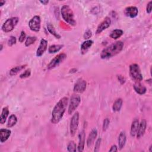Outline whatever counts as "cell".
<instances>
[{"label": "cell", "mask_w": 152, "mask_h": 152, "mask_svg": "<svg viewBox=\"0 0 152 152\" xmlns=\"http://www.w3.org/2000/svg\"><path fill=\"white\" fill-rule=\"evenodd\" d=\"M124 13L126 16L133 18L137 16V15L139 14V10L136 7L130 6V7H127L125 9Z\"/></svg>", "instance_id": "4fadbf2b"}, {"label": "cell", "mask_w": 152, "mask_h": 152, "mask_svg": "<svg viewBox=\"0 0 152 152\" xmlns=\"http://www.w3.org/2000/svg\"><path fill=\"white\" fill-rule=\"evenodd\" d=\"M87 83L84 80L82 79H79L74 86V91L76 93H83L86 89Z\"/></svg>", "instance_id": "8fae6325"}, {"label": "cell", "mask_w": 152, "mask_h": 152, "mask_svg": "<svg viewBox=\"0 0 152 152\" xmlns=\"http://www.w3.org/2000/svg\"><path fill=\"white\" fill-rule=\"evenodd\" d=\"M18 21L19 18L17 17H13L7 19L1 27L3 31L5 33L11 32L17 25Z\"/></svg>", "instance_id": "5b68a950"}, {"label": "cell", "mask_w": 152, "mask_h": 152, "mask_svg": "<svg viewBox=\"0 0 152 152\" xmlns=\"http://www.w3.org/2000/svg\"><path fill=\"white\" fill-rule=\"evenodd\" d=\"M79 124V113L76 112L72 115L70 121V134L72 137H74L77 132Z\"/></svg>", "instance_id": "ba28073f"}, {"label": "cell", "mask_w": 152, "mask_h": 152, "mask_svg": "<svg viewBox=\"0 0 152 152\" xmlns=\"http://www.w3.org/2000/svg\"><path fill=\"white\" fill-rule=\"evenodd\" d=\"M37 40V37L35 36H29L26 38V40L25 42V46L28 47L31 45L34 44V42Z\"/></svg>", "instance_id": "f1b7e54d"}, {"label": "cell", "mask_w": 152, "mask_h": 152, "mask_svg": "<svg viewBox=\"0 0 152 152\" xmlns=\"http://www.w3.org/2000/svg\"><path fill=\"white\" fill-rule=\"evenodd\" d=\"M39 2L41 3H42L43 5H46L47 4H48L49 1H47V0H46V1H40Z\"/></svg>", "instance_id": "ab89813d"}, {"label": "cell", "mask_w": 152, "mask_h": 152, "mask_svg": "<svg viewBox=\"0 0 152 152\" xmlns=\"http://www.w3.org/2000/svg\"><path fill=\"white\" fill-rule=\"evenodd\" d=\"M133 87H134V89L135 91L139 94L143 95L146 93L147 91L146 87L144 85L141 84L140 82H135Z\"/></svg>", "instance_id": "ac0fdd59"}, {"label": "cell", "mask_w": 152, "mask_h": 152, "mask_svg": "<svg viewBox=\"0 0 152 152\" xmlns=\"http://www.w3.org/2000/svg\"><path fill=\"white\" fill-rule=\"evenodd\" d=\"M124 42L122 41H117L104 48L101 53V58L103 60H106L112 58L121 52L124 48Z\"/></svg>", "instance_id": "7a4b0ae2"}, {"label": "cell", "mask_w": 152, "mask_h": 152, "mask_svg": "<svg viewBox=\"0 0 152 152\" xmlns=\"http://www.w3.org/2000/svg\"><path fill=\"white\" fill-rule=\"evenodd\" d=\"M61 13L63 18L68 24L75 26L77 24L74 18V14L72 9L68 5H64L61 9Z\"/></svg>", "instance_id": "3957f363"}, {"label": "cell", "mask_w": 152, "mask_h": 152, "mask_svg": "<svg viewBox=\"0 0 152 152\" xmlns=\"http://www.w3.org/2000/svg\"><path fill=\"white\" fill-rule=\"evenodd\" d=\"M6 3V1H4V0H1V1H0V6L2 7L3 5H4Z\"/></svg>", "instance_id": "60d3db41"}, {"label": "cell", "mask_w": 152, "mask_h": 152, "mask_svg": "<svg viewBox=\"0 0 152 152\" xmlns=\"http://www.w3.org/2000/svg\"><path fill=\"white\" fill-rule=\"evenodd\" d=\"M149 151L150 152H152V145H151L149 147Z\"/></svg>", "instance_id": "b9f144b4"}, {"label": "cell", "mask_w": 152, "mask_h": 152, "mask_svg": "<svg viewBox=\"0 0 152 152\" xmlns=\"http://www.w3.org/2000/svg\"><path fill=\"white\" fill-rule=\"evenodd\" d=\"M97 136H98L97 129L96 128H93L90 132L87 140V146L88 147H90L92 146V144L95 141V139H96V138L97 137Z\"/></svg>", "instance_id": "9a60e30c"}, {"label": "cell", "mask_w": 152, "mask_h": 152, "mask_svg": "<svg viewBox=\"0 0 152 152\" xmlns=\"http://www.w3.org/2000/svg\"><path fill=\"white\" fill-rule=\"evenodd\" d=\"M80 102L81 98L79 95L77 94H74L72 95L70 98V101L68 109V112L69 115H71V114L75 111V110L78 108Z\"/></svg>", "instance_id": "52a82bcc"}, {"label": "cell", "mask_w": 152, "mask_h": 152, "mask_svg": "<svg viewBox=\"0 0 152 152\" xmlns=\"http://www.w3.org/2000/svg\"><path fill=\"white\" fill-rule=\"evenodd\" d=\"M30 29L35 32H39L41 27V18L39 15H34L29 22Z\"/></svg>", "instance_id": "9c48e42d"}, {"label": "cell", "mask_w": 152, "mask_h": 152, "mask_svg": "<svg viewBox=\"0 0 152 152\" xmlns=\"http://www.w3.org/2000/svg\"><path fill=\"white\" fill-rule=\"evenodd\" d=\"M118 151V147L116 145H113L111 146L110 148L109 149V151H111V152H115Z\"/></svg>", "instance_id": "f35d334b"}, {"label": "cell", "mask_w": 152, "mask_h": 152, "mask_svg": "<svg viewBox=\"0 0 152 152\" xmlns=\"http://www.w3.org/2000/svg\"><path fill=\"white\" fill-rule=\"evenodd\" d=\"M85 138H86V134L84 130H82L81 132H80L79 134V145L77 147L78 151L82 152L84 151V145H85Z\"/></svg>", "instance_id": "5bb4252c"}, {"label": "cell", "mask_w": 152, "mask_h": 152, "mask_svg": "<svg viewBox=\"0 0 152 152\" xmlns=\"http://www.w3.org/2000/svg\"><path fill=\"white\" fill-rule=\"evenodd\" d=\"M67 151L70 152H75L77 151V147L76 144L74 141H71L69 142L67 146Z\"/></svg>", "instance_id": "f546056e"}, {"label": "cell", "mask_w": 152, "mask_h": 152, "mask_svg": "<svg viewBox=\"0 0 152 152\" xmlns=\"http://www.w3.org/2000/svg\"><path fill=\"white\" fill-rule=\"evenodd\" d=\"M64 47L63 45H52L48 48V52L49 53H54L59 52Z\"/></svg>", "instance_id": "4316f807"}, {"label": "cell", "mask_w": 152, "mask_h": 152, "mask_svg": "<svg viewBox=\"0 0 152 152\" xmlns=\"http://www.w3.org/2000/svg\"><path fill=\"white\" fill-rule=\"evenodd\" d=\"M48 48V41L45 39H42L40 42V44L36 51V55L38 57L42 56Z\"/></svg>", "instance_id": "7c38bea8"}, {"label": "cell", "mask_w": 152, "mask_h": 152, "mask_svg": "<svg viewBox=\"0 0 152 152\" xmlns=\"http://www.w3.org/2000/svg\"><path fill=\"white\" fill-rule=\"evenodd\" d=\"M47 29L49 31V32L52 34L54 37H55L56 39H61V35H60L58 32H56V31L55 30V29L54 27V26L51 24V23H48L47 25Z\"/></svg>", "instance_id": "d4e9b609"}, {"label": "cell", "mask_w": 152, "mask_h": 152, "mask_svg": "<svg viewBox=\"0 0 152 152\" xmlns=\"http://www.w3.org/2000/svg\"><path fill=\"white\" fill-rule=\"evenodd\" d=\"M11 131L8 129L2 128L0 129V141L1 143L6 141L11 136Z\"/></svg>", "instance_id": "e0dca14e"}, {"label": "cell", "mask_w": 152, "mask_h": 152, "mask_svg": "<svg viewBox=\"0 0 152 152\" xmlns=\"http://www.w3.org/2000/svg\"><path fill=\"white\" fill-rule=\"evenodd\" d=\"M129 76L135 82H140L143 80V75L138 64H132L129 65Z\"/></svg>", "instance_id": "277c9868"}, {"label": "cell", "mask_w": 152, "mask_h": 152, "mask_svg": "<svg viewBox=\"0 0 152 152\" xmlns=\"http://www.w3.org/2000/svg\"><path fill=\"white\" fill-rule=\"evenodd\" d=\"M15 44H16V37L14 36H11L10 37L9 40L8 41V45L9 46H12Z\"/></svg>", "instance_id": "d6a6232c"}, {"label": "cell", "mask_w": 152, "mask_h": 152, "mask_svg": "<svg viewBox=\"0 0 152 152\" xmlns=\"http://www.w3.org/2000/svg\"><path fill=\"white\" fill-rule=\"evenodd\" d=\"M8 115H9L8 108L4 107L3 109V110L1 112V118H0V123H1V124H4L6 122V120H7V117H8Z\"/></svg>", "instance_id": "7402d4cb"}, {"label": "cell", "mask_w": 152, "mask_h": 152, "mask_svg": "<svg viewBox=\"0 0 152 152\" xmlns=\"http://www.w3.org/2000/svg\"><path fill=\"white\" fill-rule=\"evenodd\" d=\"M151 5H152V1H150L147 4V6L146 7V12L148 14H150L151 12Z\"/></svg>", "instance_id": "8d00e7d4"}, {"label": "cell", "mask_w": 152, "mask_h": 152, "mask_svg": "<svg viewBox=\"0 0 152 152\" xmlns=\"http://www.w3.org/2000/svg\"><path fill=\"white\" fill-rule=\"evenodd\" d=\"M26 38V34L25 32L22 31L21 34H20V36H19V38H18V41L20 42V43H22V42H24V41L25 40Z\"/></svg>", "instance_id": "d590c367"}, {"label": "cell", "mask_w": 152, "mask_h": 152, "mask_svg": "<svg viewBox=\"0 0 152 152\" xmlns=\"http://www.w3.org/2000/svg\"><path fill=\"white\" fill-rule=\"evenodd\" d=\"M124 33V32L121 29H115L111 32L109 36L113 39H117L120 38Z\"/></svg>", "instance_id": "603a6c76"}, {"label": "cell", "mask_w": 152, "mask_h": 152, "mask_svg": "<svg viewBox=\"0 0 152 152\" xmlns=\"http://www.w3.org/2000/svg\"><path fill=\"white\" fill-rule=\"evenodd\" d=\"M27 66V65H18V66H16L15 67H13V68L11 69V70L10 71V75L11 76H14L17 75L19 72H20L22 70H23V69L25 68V67Z\"/></svg>", "instance_id": "cb8c5ba5"}, {"label": "cell", "mask_w": 152, "mask_h": 152, "mask_svg": "<svg viewBox=\"0 0 152 152\" xmlns=\"http://www.w3.org/2000/svg\"><path fill=\"white\" fill-rule=\"evenodd\" d=\"M101 141H102V139L101 138H99L96 141V143H95V146H94V151L95 152H98L99 151L100 149V147H101Z\"/></svg>", "instance_id": "1f68e13d"}, {"label": "cell", "mask_w": 152, "mask_h": 152, "mask_svg": "<svg viewBox=\"0 0 152 152\" xmlns=\"http://www.w3.org/2000/svg\"><path fill=\"white\" fill-rule=\"evenodd\" d=\"M67 58V55L65 53H61L57 55L47 65V69L50 70L58 67Z\"/></svg>", "instance_id": "8992f818"}, {"label": "cell", "mask_w": 152, "mask_h": 152, "mask_svg": "<svg viewBox=\"0 0 152 152\" xmlns=\"http://www.w3.org/2000/svg\"><path fill=\"white\" fill-rule=\"evenodd\" d=\"M122 103H123V101H122V99L120 98V99H117L115 101V102H114V103L113 105V106H112L113 111H114V112H119L121 110V108H122Z\"/></svg>", "instance_id": "484cf974"}, {"label": "cell", "mask_w": 152, "mask_h": 152, "mask_svg": "<svg viewBox=\"0 0 152 152\" xmlns=\"http://www.w3.org/2000/svg\"><path fill=\"white\" fill-rule=\"evenodd\" d=\"M17 122V118L15 115L13 114V115H10V117L8 118L7 127L8 128H11L14 125H15Z\"/></svg>", "instance_id": "83f0119b"}, {"label": "cell", "mask_w": 152, "mask_h": 152, "mask_svg": "<svg viewBox=\"0 0 152 152\" xmlns=\"http://www.w3.org/2000/svg\"><path fill=\"white\" fill-rule=\"evenodd\" d=\"M111 24V19L109 17H106L104 20L97 27V30L96 31V33L97 34L101 33L103 30L108 28Z\"/></svg>", "instance_id": "30bf717a"}, {"label": "cell", "mask_w": 152, "mask_h": 152, "mask_svg": "<svg viewBox=\"0 0 152 152\" xmlns=\"http://www.w3.org/2000/svg\"><path fill=\"white\" fill-rule=\"evenodd\" d=\"M146 128H147L146 121L145 120H141V122L139 123V129H138L137 135H136L137 139H140L144 135V133L146 130Z\"/></svg>", "instance_id": "2e32d148"}, {"label": "cell", "mask_w": 152, "mask_h": 152, "mask_svg": "<svg viewBox=\"0 0 152 152\" xmlns=\"http://www.w3.org/2000/svg\"><path fill=\"white\" fill-rule=\"evenodd\" d=\"M3 49V44H1V49H0V51H2Z\"/></svg>", "instance_id": "7bdbcfd3"}, {"label": "cell", "mask_w": 152, "mask_h": 152, "mask_svg": "<svg viewBox=\"0 0 152 152\" xmlns=\"http://www.w3.org/2000/svg\"><path fill=\"white\" fill-rule=\"evenodd\" d=\"M109 124H110V121L109 120V118H106L103 121V131H106L107 130V129L109 127Z\"/></svg>", "instance_id": "836d02e7"}, {"label": "cell", "mask_w": 152, "mask_h": 152, "mask_svg": "<svg viewBox=\"0 0 152 152\" xmlns=\"http://www.w3.org/2000/svg\"><path fill=\"white\" fill-rule=\"evenodd\" d=\"M93 41L91 40H87L83 42L81 45V48H80L82 53L83 54L86 53L88 51L89 48L93 45Z\"/></svg>", "instance_id": "44dd1931"}, {"label": "cell", "mask_w": 152, "mask_h": 152, "mask_svg": "<svg viewBox=\"0 0 152 152\" xmlns=\"http://www.w3.org/2000/svg\"><path fill=\"white\" fill-rule=\"evenodd\" d=\"M139 121L137 119H135L134 121H132L131 126L130 134L132 137L136 136L138 129H139Z\"/></svg>", "instance_id": "d6986e66"}, {"label": "cell", "mask_w": 152, "mask_h": 152, "mask_svg": "<svg viewBox=\"0 0 152 152\" xmlns=\"http://www.w3.org/2000/svg\"><path fill=\"white\" fill-rule=\"evenodd\" d=\"M127 140L126 134L124 131H122L118 137V148L120 150H122L125 145Z\"/></svg>", "instance_id": "ffe728a7"}, {"label": "cell", "mask_w": 152, "mask_h": 152, "mask_svg": "<svg viewBox=\"0 0 152 152\" xmlns=\"http://www.w3.org/2000/svg\"><path fill=\"white\" fill-rule=\"evenodd\" d=\"M118 79L121 84H123L125 83V79L122 75H118Z\"/></svg>", "instance_id": "74e56055"}, {"label": "cell", "mask_w": 152, "mask_h": 152, "mask_svg": "<svg viewBox=\"0 0 152 152\" xmlns=\"http://www.w3.org/2000/svg\"><path fill=\"white\" fill-rule=\"evenodd\" d=\"M91 36H92V32L90 29H87L84 33L83 37L84 39L87 40L91 37Z\"/></svg>", "instance_id": "e575fe53"}, {"label": "cell", "mask_w": 152, "mask_h": 152, "mask_svg": "<svg viewBox=\"0 0 152 152\" xmlns=\"http://www.w3.org/2000/svg\"><path fill=\"white\" fill-rule=\"evenodd\" d=\"M68 103V98L64 97L61 98L54 106L52 112L51 121L53 124L59 123L63 119L64 114Z\"/></svg>", "instance_id": "6da1fadb"}, {"label": "cell", "mask_w": 152, "mask_h": 152, "mask_svg": "<svg viewBox=\"0 0 152 152\" xmlns=\"http://www.w3.org/2000/svg\"><path fill=\"white\" fill-rule=\"evenodd\" d=\"M31 75V70L30 69H27L23 72L22 74L20 75V79H26L27 77H29Z\"/></svg>", "instance_id": "4dcf8cb0"}]
</instances>
